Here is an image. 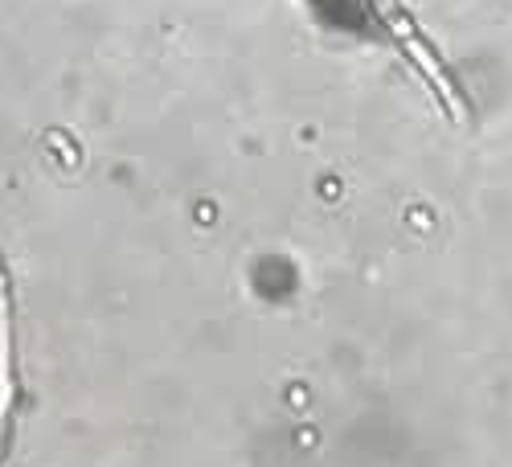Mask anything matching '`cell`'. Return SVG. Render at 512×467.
<instances>
[{"mask_svg":"<svg viewBox=\"0 0 512 467\" xmlns=\"http://www.w3.org/2000/svg\"><path fill=\"white\" fill-rule=\"evenodd\" d=\"M386 21H390V29H394V33L402 37V46L410 50V58H414V62L422 66V74H426V78H431V87H435V91H439V99L447 103L451 119H463V115H467V111H463V99L455 95V87H451V78H447V70L439 66V58H435L431 50H426V41H422V37H418V29L410 25V17H406L402 9H390V17H386Z\"/></svg>","mask_w":512,"mask_h":467,"instance_id":"obj_1","label":"cell"},{"mask_svg":"<svg viewBox=\"0 0 512 467\" xmlns=\"http://www.w3.org/2000/svg\"><path fill=\"white\" fill-rule=\"evenodd\" d=\"M13 406V341H9V291L5 275H0V422Z\"/></svg>","mask_w":512,"mask_h":467,"instance_id":"obj_2","label":"cell"}]
</instances>
